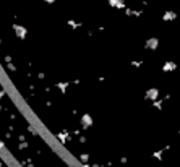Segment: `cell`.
Here are the masks:
<instances>
[{"mask_svg": "<svg viewBox=\"0 0 180 167\" xmlns=\"http://www.w3.org/2000/svg\"><path fill=\"white\" fill-rule=\"evenodd\" d=\"M159 46V41L156 39V37H151V39L146 41V49H149V51H156Z\"/></svg>", "mask_w": 180, "mask_h": 167, "instance_id": "7a4b0ae2", "label": "cell"}, {"mask_svg": "<svg viewBox=\"0 0 180 167\" xmlns=\"http://www.w3.org/2000/svg\"><path fill=\"white\" fill-rule=\"evenodd\" d=\"M109 3L112 7H117V8H123L125 7V0H109Z\"/></svg>", "mask_w": 180, "mask_h": 167, "instance_id": "8992f818", "label": "cell"}, {"mask_svg": "<svg viewBox=\"0 0 180 167\" xmlns=\"http://www.w3.org/2000/svg\"><path fill=\"white\" fill-rule=\"evenodd\" d=\"M45 2H47V3H54L55 0H45Z\"/></svg>", "mask_w": 180, "mask_h": 167, "instance_id": "ba28073f", "label": "cell"}, {"mask_svg": "<svg viewBox=\"0 0 180 167\" xmlns=\"http://www.w3.org/2000/svg\"><path fill=\"white\" fill-rule=\"evenodd\" d=\"M157 96H159V91H157L156 88H151V89H148V91H146V99L154 101V99H157Z\"/></svg>", "mask_w": 180, "mask_h": 167, "instance_id": "3957f363", "label": "cell"}, {"mask_svg": "<svg viewBox=\"0 0 180 167\" xmlns=\"http://www.w3.org/2000/svg\"><path fill=\"white\" fill-rule=\"evenodd\" d=\"M85 167H88V166H85Z\"/></svg>", "mask_w": 180, "mask_h": 167, "instance_id": "9c48e42d", "label": "cell"}, {"mask_svg": "<svg viewBox=\"0 0 180 167\" xmlns=\"http://www.w3.org/2000/svg\"><path fill=\"white\" fill-rule=\"evenodd\" d=\"M93 125V118H91V115H83L81 117V127L83 128H88V127H91Z\"/></svg>", "mask_w": 180, "mask_h": 167, "instance_id": "277c9868", "label": "cell"}, {"mask_svg": "<svg viewBox=\"0 0 180 167\" xmlns=\"http://www.w3.org/2000/svg\"><path fill=\"white\" fill-rule=\"evenodd\" d=\"M175 68H177V65H175L174 62H165L164 67H162V70L164 71H174Z\"/></svg>", "mask_w": 180, "mask_h": 167, "instance_id": "5b68a950", "label": "cell"}, {"mask_svg": "<svg viewBox=\"0 0 180 167\" xmlns=\"http://www.w3.org/2000/svg\"><path fill=\"white\" fill-rule=\"evenodd\" d=\"M13 29H15V34H16L18 39H25V37H26V28H25V26L15 25V26H13Z\"/></svg>", "mask_w": 180, "mask_h": 167, "instance_id": "6da1fadb", "label": "cell"}, {"mask_svg": "<svg viewBox=\"0 0 180 167\" xmlns=\"http://www.w3.org/2000/svg\"><path fill=\"white\" fill-rule=\"evenodd\" d=\"M162 18H164V21H172V20L177 18V13H174V11H165Z\"/></svg>", "mask_w": 180, "mask_h": 167, "instance_id": "52a82bcc", "label": "cell"}]
</instances>
